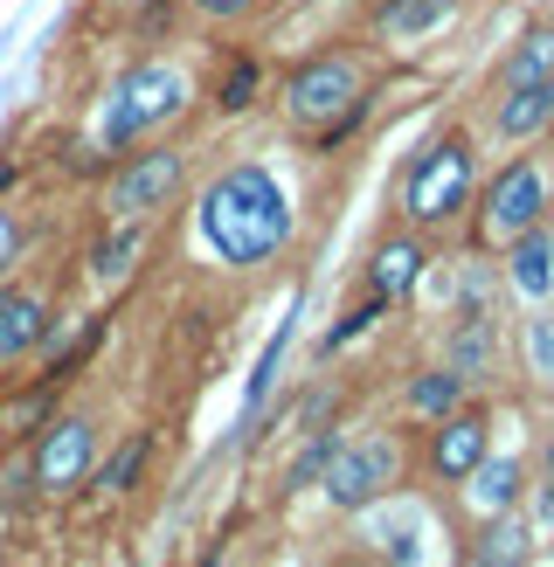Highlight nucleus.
Segmentation results:
<instances>
[{"mask_svg": "<svg viewBox=\"0 0 554 567\" xmlns=\"http://www.w3.org/2000/svg\"><path fill=\"white\" fill-rule=\"evenodd\" d=\"M202 236L222 264H264L291 236V202L264 166H229L202 194Z\"/></svg>", "mask_w": 554, "mask_h": 567, "instance_id": "1", "label": "nucleus"}, {"mask_svg": "<svg viewBox=\"0 0 554 567\" xmlns=\"http://www.w3.org/2000/svg\"><path fill=\"white\" fill-rule=\"evenodd\" d=\"M181 104H187L181 70H166V63H138V70L119 83V91H111V111H104V146H132L138 132L166 125Z\"/></svg>", "mask_w": 554, "mask_h": 567, "instance_id": "2", "label": "nucleus"}, {"mask_svg": "<svg viewBox=\"0 0 554 567\" xmlns=\"http://www.w3.org/2000/svg\"><path fill=\"white\" fill-rule=\"evenodd\" d=\"M464 202H471V153H464V138H443V146L416 153L409 187H402V208L416 221H451Z\"/></svg>", "mask_w": 554, "mask_h": 567, "instance_id": "3", "label": "nucleus"}, {"mask_svg": "<svg viewBox=\"0 0 554 567\" xmlns=\"http://www.w3.org/2000/svg\"><path fill=\"white\" fill-rule=\"evenodd\" d=\"M541 208H547V181H541V166H506V174L492 181V194H485V243H513V236H526L541 221Z\"/></svg>", "mask_w": 554, "mask_h": 567, "instance_id": "4", "label": "nucleus"}, {"mask_svg": "<svg viewBox=\"0 0 554 567\" xmlns=\"http://www.w3.org/2000/svg\"><path fill=\"white\" fill-rule=\"evenodd\" d=\"M388 477H396V443H340L332 450V464H326V498L332 505H368L375 492H388Z\"/></svg>", "mask_w": 554, "mask_h": 567, "instance_id": "5", "label": "nucleus"}, {"mask_svg": "<svg viewBox=\"0 0 554 567\" xmlns=\"http://www.w3.org/2000/svg\"><path fill=\"white\" fill-rule=\"evenodd\" d=\"M285 97H291V118L332 125V111L360 104V76H353V63H340V55H319V63H305V70L291 76Z\"/></svg>", "mask_w": 554, "mask_h": 567, "instance_id": "6", "label": "nucleus"}, {"mask_svg": "<svg viewBox=\"0 0 554 567\" xmlns=\"http://www.w3.org/2000/svg\"><path fill=\"white\" fill-rule=\"evenodd\" d=\"M174 187H181V153H138L125 174L111 181V208H119V215H146Z\"/></svg>", "mask_w": 554, "mask_h": 567, "instance_id": "7", "label": "nucleus"}, {"mask_svg": "<svg viewBox=\"0 0 554 567\" xmlns=\"http://www.w3.org/2000/svg\"><path fill=\"white\" fill-rule=\"evenodd\" d=\"M91 471V422H55V430L35 443V477L49 492H63V485H76V477Z\"/></svg>", "mask_w": 554, "mask_h": 567, "instance_id": "8", "label": "nucleus"}, {"mask_svg": "<svg viewBox=\"0 0 554 567\" xmlns=\"http://www.w3.org/2000/svg\"><path fill=\"white\" fill-rule=\"evenodd\" d=\"M479 457H485V415H451V422L437 430L430 464H437L443 477H471V471H479Z\"/></svg>", "mask_w": 554, "mask_h": 567, "instance_id": "9", "label": "nucleus"}, {"mask_svg": "<svg viewBox=\"0 0 554 567\" xmlns=\"http://www.w3.org/2000/svg\"><path fill=\"white\" fill-rule=\"evenodd\" d=\"M513 284H520L526 298H547L554 291V236L541 229V221L526 236H513Z\"/></svg>", "mask_w": 554, "mask_h": 567, "instance_id": "10", "label": "nucleus"}, {"mask_svg": "<svg viewBox=\"0 0 554 567\" xmlns=\"http://www.w3.org/2000/svg\"><path fill=\"white\" fill-rule=\"evenodd\" d=\"M42 332H49V311H42L35 298H21V291H0V360L28 353Z\"/></svg>", "mask_w": 554, "mask_h": 567, "instance_id": "11", "label": "nucleus"}, {"mask_svg": "<svg viewBox=\"0 0 554 567\" xmlns=\"http://www.w3.org/2000/svg\"><path fill=\"white\" fill-rule=\"evenodd\" d=\"M547 118H554V83H520V91H506V104H499V132L506 138H534Z\"/></svg>", "mask_w": 554, "mask_h": 567, "instance_id": "12", "label": "nucleus"}, {"mask_svg": "<svg viewBox=\"0 0 554 567\" xmlns=\"http://www.w3.org/2000/svg\"><path fill=\"white\" fill-rule=\"evenodd\" d=\"M499 83H506V91H520V83H554V28H526L520 49L506 55V70H499Z\"/></svg>", "mask_w": 554, "mask_h": 567, "instance_id": "13", "label": "nucleus"}, {"mask_svg": "<svg viewBox=\"0 0 554 567\" xmlns=\"http://www.w3.org/2000/svg\"><path fill=\"white\" fill-rule=\"evenodd\" d=\"M526 526L520 519H506V513H492V526L471 540V567H526Z\"/></svg>", "mask_w": 554, "mask_h": 567, "instance_id": "14", "label": "nucleus"}, {"mask_svg": "<svg viewBox=\"0 0 554 567\" xmlns=\"http://www.w3.org/2000/svg\"><path fill=\"white\" fill-rule=\"evenodd\" d=\"M416 277H423V249H416V243H381V249H375V298H381V305L402 298Z\"/></svg>", "mask_w": 554, "mask_h": 567, "instance_id": "15", "label": "nucleus"}, {"mask_svg": "<svg viewBox=\"0 0 554 567\" xmlns=\"http://www.w3.org/2000/svg\"><path fill=\"white\" fill-rule=\"evenodd\" d=\"M451 14V0H388V8L375 14L381 21V35H396V42H409V35H430V28Z\"/></svg>", "mask_w": 554, "mask_h": 567, "instance_id": "16", "label": "nucleus"}, {"mask_svg": "<svg viewBox=\"0 0 554 567\" xmlns=\"http://www.w3.org/2000/svg\"><path fill=\"white\" fill-rule=\"evenodd\" d=\"M485 367H492V319H479V311H471L464 332L451 339V374H458V381H479Z\"/></svg>", "mask_w": 554, "mask_h": 567, "instance_id": "17", "label": "nucleus"}, {"mask_svg": "<svg viewBox=\"0 0 554 567\" xmlns=\"http://www.w3.org/2000/svg\"><path fill=\"white\" fill-rule=\"evenodd\" d=\"M471 498H479L485 513H506V505L520 498V464H506V457L485 464V457H479V471H471Z\"/></svg>", "mask_w": 554, "mask_h": 567, "instance_id": "18", "label": "nucleus"}, {"mask_svg": "<svg viewBox=\"0 0 554 567\" xmlns=\"http://www.w3.org/2000/svg\"><path fill=\"white\" fill-rule=\"evenodd\" d=\"M458 394H464V381L451 374V367H443V374H416V381H409V402L423 409V415H451Z\"/></svg>", "mask_w": 554, "mask_h": 567, "instance_id": "19", "label": "nucleus"}, {"mask_svg": "<svg viewBox=\"0 0 554 567\" xmlns=\"http://www.w3.org/2000/svg\"><path fill=\"white\" fill-rule=\"evenodd\" d=\"M285 347H291V319H277V339L264 347V360H257V374H249V415L264 409V394H270V381H277V360H285Z\"/></svg>", "mask_w": 554, "mask_h": 567, "instance_id": "20", "label": "nucleus"}, {"mask_svg": "<svg viewBox=\"0 0 554 567\" xmlns=\"http://www.w3.org/2000/svg\"><path fill=\"white\" fill-rule=\"evenodd\" d=\"M146 450H153L146 436H125V443H119V457L104 464L98 485H104V492H132V477H138V464H146Z\"/></svg>", "mask_w": 554, "mask_h": 567, "instance_id": "21", "label": "nucleus"}, {"mask_svg": "<svg viewBox=\"0 0 554 567\" xmlns=\"http://www.w3.org/2000/svg\"><path fill=\"white\" fill-rule=\"evenodd\" d=\"M132 257H138V229H125V236H111V243H98V277H125L132 270Z\"/></svg>", "mask_w": 554, "mask_h": 567, "instance_id": "22", "label": "nucleus"}, {"mask_svg": "<svg viewBox=\"0 0 554 567\" xmlns=\"http://www.w3.org/2000/svg\"><path fill=\"white\" fill-rule=\"evenodd\" d=\"M526 367L554 381V319H534V326H526Z\"/></svg>", "mask_w": 554, "mask_h": 567, "instance_id": "23", "label": "nucleus"}, {"mask_svg": "<svg viewBox=\"0 0 554 567\" xmlns=\"http://www.w3.org/2000/svg\"><path fill=\"white\" fill-rule=\"evenodd\" d=\"M332 450H340V443H332V436H319L312 450H305V457L291 464V485H319V477H326V464H332Z\"/></svg>", "mask_w": 554, "mask_h": 567, "instance_id": "24", "label": "nucleus"}, {"mask_svg": "<svg viewBox=\"0 0 554 567\" xmlns=\"http://www.w3.org/2000/svg\"><path fill=\"white\" fill-rule=\"evenodd\" d=\"M249 97H257V63H236V70H229V83H222V104L243 111Z\"/></svg>", "mask_w": 554, "mask_h": 567, "instance_id": "25", "label": "nucleus"}, {"mask_svg": "<svg viewBox=\"0 0 554 567\" xmlns=\"http://www.w3.org/2000/svg\"><path fill=\"white\" fill-rule=\"evenodd\" d=\"M14 249H21V229H14V221H8V215H0V270H8V264H14Z\"/></svg>", "mask_w": 554, "mask_h": 567, "instance_id": "26", "label": "nucleus"}, {"mask_svg": "<svg viewBox=\"0 0 554 567\" xmlns=\"http://www.w3.org/2000/svg\"><path fill=\"white\" fill-rule=\"evenodd\" d=\"M202 8H208V14H236V8H243V0H202Z\"/></svg>", "mask_w": 554, "mask_h": 567, "instance_id": "27", "label": "nucleus"}, {"mask_svg": "<svg viewBox=\"0 0 554 567\" xmlns=\"http://www.w3.org/2000/svg\"><path fill=\"white\" fill-rule=\"evenodd\" d=\"M541 471H547V485H554V436H547V450H541Z\"/></svg>", "mask_w": 554, "mask_h": 567, "instance_id": "28", "label": "nucleus"}, {"mask_svg": "<svg viewBox=\"0 0 554 567\" xmlns=\"http://www.w3.org/2000/svg\"><path fill=\"white\" fill-rule=\"evenodd\" d=\"M541 519H547V526H554V485H547V492H541Z\"/></svg>", "mask_w": 554, "mask_h": 567, "instance_id": "29", "label": "nucleus"}, {"mask_svg": "<svg viewBox=\"0 0 554 567\" xmlns=\"http://www.w3.org/2000/svg\"><path fill=\"white\" fill-rule=\"evenodd\" d=\"M202 567H215V560H202Z\"/></svg>", "mask_w": 554, "mask_h": 567, "instance_id": "30", "label": "nucleus"}]
</instances>
